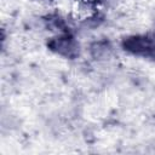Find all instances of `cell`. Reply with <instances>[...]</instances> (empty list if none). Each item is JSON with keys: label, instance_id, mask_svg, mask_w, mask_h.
Returning <instances> with one entry per match:
<instances>
[{"label": "cell", "instance_id": "277c9868", "mask_svg": "<svg viewBox=\"0 0 155 155\" xmlns=\"http://www.w3.org/2000/svg\"><path fill=\"white\" fill-rule=\"evenodd\" d=\"M35 1H39V2H46V4H48V2H52L53 0H35Z\"/></svg>", "mask_w": 155, "mask_h": 155}, {"label": "cell", "instance_id": "3957f363", "mask_svg": "<svg viewBox=\"0 0 155 155\" xmlns=\"http://www.w3.org/2000/svg\"><path fill=\"white\" fill-rule=\"evenodd\" d=\"M80 1H82V2H85V4H88V5H98V4H101L103 0H80Z\"/></svg>", "mask_w": 155, "mask_h": 155}, {"label": "cell", "instance_id": "7a4b0ae2", "mask_svg": "<svg viewBox=\"0 0 155 155\" xmlns=\"http://www.w3.org/2000/svg\"><path fill=\"white\" fill-rule=\"evenodd\" d=\"M46 46L54 54L67 59H76L80 56V44L71 30L57 33L47 40Z\"/></svg>", "mask_w": 155, "mask_h": 155}, {"label": "cell", "instance_id": "6da1fadb", "mask_svg": "<svg viewBox=\"0 0 155 155\" xmlns=\"http://www.w3.org/2000/svg\"><path fill=\"white\" fill-rule=\"evenodd\" d=\"M125 52L144 59L155 61V36L149 34H133L121 40Z\"/></svg>", "mask_w": 155, "mask_h": 155}]
</instances>
